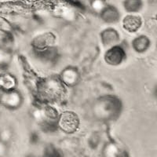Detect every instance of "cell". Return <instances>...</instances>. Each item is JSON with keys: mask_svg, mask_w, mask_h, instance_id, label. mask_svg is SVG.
Masks as SVG:
<instances>
[{"mask_svg": "<svg viewBox=\"0 0 157 157\" xmlns=\"http://www.w3.org/2000/svg\"><path fill=\"white\" fill-rule=\"evenodd\" d=\"M123 109L121 100L115 95L108 94L98 98L94 101L92 112L96 119L109 121L117 119Z\"/></svg>", "mask_w": 157, "mask_h": 157, "instance_id": "obj_1", "label": "cell"}, {"mask_svg": "<svg viewBox=\"0 0 157 157\" xmlns=\"http://www.w3.org/2000/svg\"><path fill=\"white\" fill-rule=\"evenodd\" d=\"M38 92L47 101H57L62 99L65 93V86L59 77L51 76L43 78L38 84Z\"/></svg>", "mask_w": 157, "mask_h": 157, "instance_id": "obj_2", "label": "cell"}, {"mask_svg": "<svg viewBox=\"0 0 157 157\" xmlns=\"http://www.w3.org/2000/svg\"><path fill=\"white\" fill-rule=\"evenodd\" d=\"M57 127L65 134H74L80 125V120L78 115L72 111H64L57 117Z\"/></svg>", "mask_w": 157, "mask_h": 157, "instance_id": "obj_3", "label": "cell"}, {"mask_svg": "<svg viewBox=\"0 0 157 157\" xmlns=\"http://www.w3.org/2000/svg\"><path fill=\"white\" fill-rule=\"evenodd\" d=\"M24 98L20 91L15 90L1 91L0 105L9 110H17L22 105Z\"/></svg>", "mask_w": 157, "mask_h": 157, "instance_id": "obj_4", "label": "cell"}, {"mask_svg": "<svg viewBox=\"0 0 157 157\" xmlns=\"http://www.w3.org/2000/svg\"><path fill=\"white\" fill-rule=\"evenodd\" d=\"M126 59L127 52L125 48L120 44L109 47L104 54V60L110 66H119L126 61Z\"/></svg>", "mask_w": 157, "mask_h": 157, "instance_id": "obj_5", "label": "cell"}, {"mask_svg": "<svg viewBox=\"0 0 157 157\" xmlns=\"http://www.w3.org/2000/svg\"><path fill=\"white\" fill-rule=\"evenodd\" d=\"M57 37L51 32H43L39 34L32 40V47L37 53L46 51L54 48Z\"/></svg>", "mask_w": 157, "mask_h": 157, "instance_id": "obj_6", "label": "cell"}, {"mask_svg": "<svg viewBox=\"0 0 157 157\" xmlns=\"http://www.w3.org/2000/svg\"><path fill=\"white\" fill-rule=\"evenodd\" d=\"M58 77L64 86L68 87H74L77 86L80 81L81 75L75 67L68 66L65 67L61 71Z\"/></svg>", "mask_w": 157, "mask_h": 157, "instance_id": "obj_7", "label": "cell"}, {"mask_svg": "<svg viewBox=\"0 0 157 157\" xmlns=\"http://www.w3.org/2000/svg\"><path fill=\"white\" fill-rule=\"evenodd\" d=\"M143 19L137 13H128L122 20L123 29L129 33H136L141 29Z\"/></svg>", "mask_w": 157, "mask_h": 157, "instance_id": "obj_8", "label": "cell"}, {"mask_svg": "<svg viewBox=\"0 0 157 157\" xmlns=\"http://www.w3.org/2000/svg\"><path fill=\"white\" fill-rule=\"evenodd\" d=\"M100 39L104 47L109 48L120 43V33L114 28H106L101 32Z\"/></svg>", "mask_w": 157, "mask_h": 157, "instance_id": "obj_9", "label": "cell"}, {"mask_svg": "<svg viewBox=\"0 0 157 157\" xmlns=\"http://www.w3.org/2000/svg\"><path fill=\"white\" fill-rule=\"evenodd\" d=\"M99 15L101 19L105 23L109 25L118 23L121 19V13L119 9L115 6L110 4H108Z\"/></svg>", "mask_w": 157, "mask_h": 157, "instance_id": "obj_10", "label": "cell"}, {"mask_svg": "<svg viewBox=\"0 0 157 157\" xmlns=\"http://www.w3.org/2000/svg\"><path fill=\"white\" fill-rule=\"evenodd\" d=\"M152 45V41L148 36L145 35H140L134 38L131 42V47L133 50L137 54H144Z\"/></svg>", "mask_w": 157, "mask_h": 157, "instance_id": "obj_11", "label": "cell"}, {"mask_svg": "<svg viewBox=\"0 0 157 157\" xmlns=\"http://www.w3.org/2000/svg\"><path fill=\"white\" fill-rule=\"evenodd\" d=\"M17 86L16 77L10 73L0 75V91H8L15 90Z\"/></svg>", "mask_w": 157, "mask_h": 157, "instance_id": "obj_12", "label": "cell"}, {"mask_svg": "<svg viewBox=\"0 0 157 157\" xmlns=\"http://www.w3.org/2000/svg\"><path fill=\"white\" fill-rule=\"evenodd\" d=\"M123 6L128 13H137L143 9V0H123Z\"/></svg>", "mask_w": 157, "mask_h": 157, "instance_id": "obj_13", "label": "cell"}, {"mask_svg": "<svg viewBox=\"0 0 157 157\" xmlns=\"http://www.w3.org/2000/svg\"><path fill=\"white\" fill-rule=\"evenodd\" d=\"M123 155L120 148L113 143H109L104 148L105 157H123Z\"/></svg>", "mask_w": 157, "mask_h": 157, "instance_id": "obj_14", "label": "cell"}, {"mask_svg": "<svg viewBox=\"0 0 157 157\" xmlns=\"http://www.w3.org/2000/svg\"><path fill=\"white\" fill-rule=\"evenodd\" d=\"M107 5L108 2L106 0H90V8L98 14H100Z\"/></svg>", "mask_w": 157, "mask_h": 157, "instance_id": "obj_15", "label": "cell"}, {"mask_svg": "<svg viewBox=\"0 0 157 157\" xmlns=\"http://www.w3.org/2000/svg\"><path fill=\"white\" fill-rule=\"evenodd\" d=\"M12 59V55L8 50L0 48V66H6Z\"/></svg>", "mask_w": 157, "mask_h": 157, "instance_id": "obj_16", "label": "cell"}, {"mask_svg": "<svg viewBox=\"0 0 157 157\" xmlns=\"http://www.w3.org/2000/svg\"><path fill=\"white\" fill-rule=\"evenodd\" d=\"M11 137H12V132L10 130L6 129L0 132V140L6 144L11 139Z\"/></svg>", "mask_w": 157, "mask_h": 157, "instance_id": "obj_17", "label": "cell"}, {"mask_svg": "<svg viewBox=\"0 0 157 157\" xmlns=\"http://www.w3.org/2000/svg\"><path fill=\"white\" fill-rule=\"evenodd\" d=\"M7 152V145L0 140V157H4Z\"/></svg>", "mask_w": 157, "mask_h": 157, "instance_id": "obj_18", "label": "cell"}, {"mask_svg": "<svg viewBox=\"0 0 157 157\" xmlns=\"http://www.w3.org/2000/svg\"><path fill=\"white\" fill-rule=\"evenodd\" d=\"M46 157H61V155L56 149L49 148L47 152H46Z\"/></svg>", "mask_w": 157, "mask_h": 157, "instance_id": "obj_19", "label": "cell"}]
</instances>
